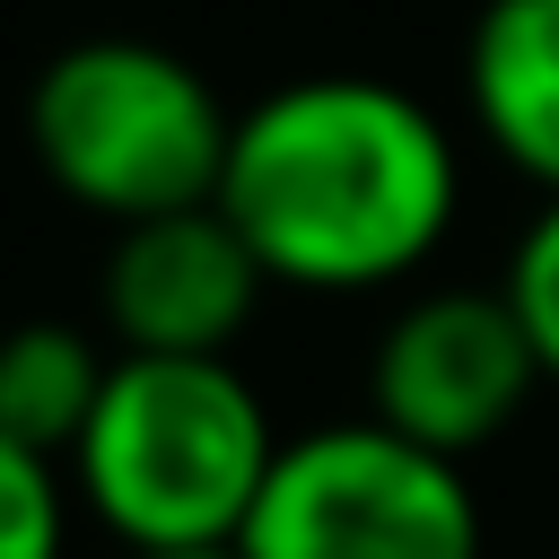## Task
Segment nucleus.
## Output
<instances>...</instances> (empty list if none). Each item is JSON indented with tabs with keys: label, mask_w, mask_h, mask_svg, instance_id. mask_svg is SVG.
<instances>
[{
	"label": "nucleus",
	"mask_w": 559,
	"mask_h": 559,
	"mask_svg": "<svg viewBox=\"0 0 559 559\" xmlns=\"http://www.w3.org/2000/svg\"><path fill=\"white\" fill-rule=\"evenodd\" d=\"M498 288H507V306H515V323H524V341L542 358V384H559V201H542L524 218Z\"/></svg>",
	"instance_id": "obj_10"
},
{
	"label": "nucleus",
	"mask_w": 559,
	"mask_h": 559,
	"mask_svg": "<svg viewBox=\"0 0 559 559\" xmlns=\"http://www.w3.org/2000/svg\"><path fill=\"white\" fill-rule=\"evenodd\" d=\"M280 445L288 437L227 358L122 349L105 367L87 437L70 445V480L122 550H192L245 533Z\"/></svg>",
	"instance_id": "obj_2"
},
{
	"label": "nucleus",
	"mask_w": 559,
	"mask_h": 559,
	"mask_svg": "<svg viewBox=\"0 0 559 559\" xmlns=\"http://www.w3.org/2000/svg\"><path fill=\"white\" fill-rule=\"evenodd\" d=\"M105 349L70 323H17L0 332V437H17L26 454H70L87 437V411L105 393Z\"/></svg>",
	"instance_id": "obj_8"
},
{
	"label": "nucleus",
	"mask_w": 559,
	"mask_h": 559,
	"mask_svg": "<svg viewBox=\"0 0 559 559\" xmlns=\"http://www.w3.org/2000/svg\"><path fill=\"white\" fill-rule=\"evenodd\" d=\"M61 550H70L61 463L0 437V559H61Z\"/></svg>",
	"instance_id": "obj_9"
},
{
	"label": "nucleus",
	"mask_w": 559,
	"mask_h": 559,
	"mask_svg": "<svg viewBox=\"0 0 559 559\" xmlns=\"http://www.w3.org/2000/svg\"><path fill=\"white\" fill-rule=\"evenodd\" d=\"M463 105L489 157L559 201V0H480L463 35Z\"/></svg>",
	"instance_id": "obj_7"
},
{
	"label": "nucleus",
	"mask_w": 559,
	"mask_h": 559,
	"mask_svg": "<svg viewBox=\"0 0 559 559\" xmlns=\"http://www.w3.org/2000/svg\"><path fill=\"white\" fill-rule=\"evenodd\" d=\"M122 559H245L236 542H192V550H122Z\"/></svg>",
	"instance_id": "obj_11"
},
{
	"label": "nucleus",
	"mask_w": 559,
	"mask_h": 559,
	"mask_svg": "<svg viewBox=\"0 0 559 559\" xmlns=\"http://www.w3.org/2000/svg\"><path fill=\"white\" fill-rule=\"evenodd\" d=\"M236 550L245 559H480L489 524L463 463L376 419H332L280 445Z\"/></svg>",
	"instance_id": "obj_4"
},
{
	"label": "nucleus",
	"mask_w": 559,
	"mask_h": 559,
	"mask_svg": "<svg viewBox=\"0 0 559 559\" xmlns=\"http://www.w3.org/2000/svg\"><path fill=\"white\" fill-rule=\"evenodd\" d=\"M227 227L253 245L271 288L367 297L411 280L463 210V157L437 105L367 70H314L236 114Z\"/></svg>",
	"instance_id": "obj_1"
},
{
	"label": "nucleus",
	"mask_w": 559,
	"mask_h": 559,
	"mask_svg": "<svg viewBox=\"0 0 559 559\" xmlns=\"http://www.w3.org/2000/svg\"><path fill=\"white\" fill-rule=\"evenodd\" d=\"M262 288H271V271L253 262V245L227 227L218 201H201V210L114 227L96 306L131 358H227L236 332L253 323Z\"/></svg>",
	"instance_id": "obj_6"
},
{
	"label": "nucleus",
	"mask_w": 559,
	"mask_h": 559,
	"mask_svg": "<svg viewBox=\"0 0 559 559\" xmlns=\"http://www.w3.org/2000/svg\"><path fill=\"white\" fill-rule=\"evenodd\" d=\"M542 393V358L507 306V288H419L384 314L367 349V419L463 463L498 445Z\"/></svg>",
	"instance_id": "obj_5"
},
{
	"label": "nucleus",
	"mask_w": 559,
	"mask_h": 559,
	"mask_svg": "<svg viewBox=\"0 0 559 559\" xmlns=\"http://www.w3.org/2000/svg\"><path fill=\"white\" fill-rule=\"evenodd\" d=\"M227 140L236 114L218 87L148 35H87L26 87V148L44 183L114 227L218 201Z\"/></svg>",
	"instance_id": "obj_3"
}]
</instances>
